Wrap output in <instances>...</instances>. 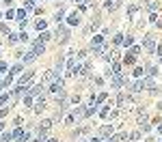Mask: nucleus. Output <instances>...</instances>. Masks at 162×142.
<instances>
[{"label": "nucleus", "instance_id": "obj_28", "mask_svg": "<svg viewBox=\"0 0 162 142\" xmlns=\"http://www.w3.org/2000/svg\"><path fill=\"white\" fill-rule=\"evenodd\" d=\"M134 60H136V56H132V54H130V56H125V63H130V65H132Z\"/></svg>", "mask_w": 162, "mask_h": 142}, {"label": "nucleus", "instance_id": "obj_8", "mask_svg": "<svg viewBox=\"0 0 162 142\" xmlns=\"http://www.w3.org/2000/svg\"><path fill=\"white\" fill-rule=\"evenodd\" d=\"M30 80H33V71H28L26 75H22V78H20V86H28Z\"/></svg>", "mask_w": 162, "mask_h": 142}, {"label": "nucleus", "instance_id": "obj_25", "mask_svg": "<svg viewBox=\"0 0 162 142\" xmlns=\"http://www.w3.org/2000/svg\"><path fill=\"white\" fill-rule=\"evenodd\" d=\"M35 26H37V30H43V28H45V20H39Z\"/></svg>", "mask_w": 162, "mask_h": 142}, {"label": "nucleus", "instance_id": "obj_19", "mask_svg": "<svg viewBox=\"0 0 162 142\" xmlns=\"http://www.w3.org/2000/svg\"><path fill=\"white\" fill-rule=\"evenodd\" d=\"M9 99H11V95H9V93H2V95H0V106H2V103H7Z\"/></svg>", "mask_w": 162, "mask_h": 142}, {"label": "nucleus", "instance_id": "obj_21", "mask_svg": "<svg viewBox=\"0 0 162 142\" xmlns=\"http://www.w3.org/2000/svg\"><path fill=\"white\" fill-rule=\"evenodd\" d=\"M136 11H138V5H130V9H128V13H130V15H132V17H134V15H136Z\"/></svg>", "mask_w": 162, "mask_h": 142}, {"label": "nucleus", "instance_id": "obj_14", "mask_svg": "<svg viewBox=\"0 0 162 142\" xmlns=\"http://www.w3.org/2000/svg\"><path fill=\"white\" fill-rule=\"evenodd\" d=\"M41 90H43V84H35V86L30 88V93H28V95H30V97H33V95H39Z\"/></svg>", "mask_w": 162, "mask_h": 142}, {"label": "nucleus", "instance_id": "obj_31", "mask_svg": "<svg viewBox=\"0 0 162 142\" xmlns=\"http://www.w3.org/2000/svg\"><path fill=\"white\" fill-rule=\"evenodd\" d=\"M123 45H132V37H125V39H123Z\"/></svg>", "mask_w": 162, "mask_h": 142}, {"label": "nucleus", "instance_id": "obj_32", "mask_svg": "<svg viewBox=\"0 0 162 142\" xmlns=\"http://www.w3.org/2000/svg\"><path fill=\"white\" fill-rule=\"evenodd\" d=\"M102 101H106V95H99V97L95 99V103H102Z\"/></svg>", "mask_w": 162, "mask_h": 142}, {"label": "nucleus", "instance_id": "obj_15", "mask_svg": "<svg viewBox=\"0 0 162 142\" xmlns=\"http://www.w3.org/2000/svg\"><path fill=\"white\" fill-rule=\"evenodd\" d=\"M117 106H119V108H125V95H123V93L117 95Z\"/></svg>", "mask_w": 162, "mask_h": 142}, {"label": "nucleus", "instance_id": "obj_1", "mask_svg": "<svg viewBox=\"0 0 162 142\" xmlns=\"http://www.w3.org/2000/svg\"><path fill=\"white\" fill-rule=\"evenodd\" d=\"M56 41H59V43H67L69 41V30L65 28V26H61V24H59V28H56Z\"/></svg>", "mask_w": 162, "mask_h": 142}, {"label": "nucleus", "instance_id": "obj_35", "mask_svg": "<svg viewBox=\"0 0 162 142\" xmlns=\"http://www.w3.org/2000/svg\"><path fill=\"white\" fill-rule=\"evenodd\" d=\"M7 69V63H0V71H5Z\"/></svg>", "mask_w": 162, "mask_h": 142}, {"label": "nucleus", "instance_id": "obj_30", "mask_svg": "<svg viewBox=\"0 0 162 142\" xmlns=\"http://www.w3.org/2000/svg\"><path fill=\"white\" fill-rule=\"evenodd\" d=\"M115 43H123V34H117V37H115Z\"/></svg>", "mask_w": 162, "mask_h": 142}, {"label": "nucleus", "instance_id": "obj_11", "mask_svg": "<svg viewBox=\"0 0 162 142\" xmlns=\"http://www.w3.org/2000/svg\"><path fill=\"white\" fill-rule=\"evenodd\" d=\"M104 7H106L108 11H115L119 7V0H106V5H104Z\"/></svg>", "mask_w": 162, "mask_h": 142}, {"label": "nucleus", "instance_id": "obj_10", "mask_svg": "<svg viewBox=\"0 0 162 142\" xmlns=\"http://www.w3.org/2000/svg\"><path fill=\"white\" fill-rule=\"evenodd\" d=\"M89 131H91V127H82V129H76V133H74V140H78L80 136H87Z\"/></svg>", "mask_w": 162, "mask_h": 142}, {"label": "nucleus", "instance_id": "obj_17", "mask_svg": "<svg viewBox=\"0 0 162 142\" xmlns=\"http://www.w3.org/2000/svg\"><path fill=\"white\" fill-rule=\"evenodd\" d=\"M147 9L149 11H156L158 9V2H156V0H147Z\"/></svg>", "mask_w": 162, "mask_h": 142}, {"label": "nucleus", "instance_id": "obj_34", "mask_svg": "<svg viewBox=\"0 0 162 142\" xmlns=\"http://www.w3.org/2000/svg\"><path fill=\"white\" fill-rule=\"evenodd\" d=\"M156 54H158V56L162 58V45H160V48H156Z\"/></svg>", "mask_w": 162, "mask_h": 142}, {"label": "nucleus", "instance_id": "obj_23", "mask_svg": "<svg viewBox=\"0 0 162 142\" xmlns=\"http://www.w3.org/2000/svg\"><path fill=\"white\" fill-rule=\"evenodd\" d=\"M147 75H151V78H156V75H158V67H149Z\"/></svg>", "mask_w": 162, "mask_h": 142}, {"label": "nucleus", "instance_id": "obj_2", "mask_svg": "<svg viewBox=\"0 0 162 142\" xmlns=\"http://www.w3.org/2000/svg\"><path fill=\"white\" fill-rule=\"evenodd\" d=\"M125 82H128V80H125V75H121V73H115V78H113V84H110V86H113V88H121Z\"/></svg>", "mask_w": 162, "mask_h": 142}, {"label": "nucleus", "instance_id": "obj_37", "mask_svg": "<svg viewBox=\"0 0 162 142\" xmlns=\"http://www.w3.org/2000/svg\"><path fill=\"white\" fill-rule=\"evenodd\" d=\"M48 142H59V140H56V138H50V140Z\"/></svg>", "mask_w": 162, "mask_h": 142}, {"label": "nucleus", "instance_id": "obj_9", "mask_svg": "<svg viewBox=\"0 0 162 142\" xmlns=\"http://www.w3.org/2000/svg\"><path fill=\"white\" fill-rule=\"evenodd\" d=\"M110 133H113V125H104V127L99 129V136H102V138L110 136Z\"/></svg>", "mask_w": 162, "mask_h": 142}, {"label": "nucleus", "instance_id": "obj_16", "mask_svg": "<svg viewBox=\"0 0 162 142\" xmlns=\"http://www.w3.org/2000/svg\"><path fill=\"white\" fill-rule=\"evenodd\" d=\"M11 140H13V133H9V131L0 136V142H11Z\"/></svg>", "mask_w": 162, "mask_h": 142}, {"label": "nucleus", "instance_id": "obj_29", "mask_svg": "<svg viewBox=\"0 0 162 142\" xmlns=\"http://www.w3.org/2000/svg\"><path fill=\"white\" fill-rule=\"evenodd\" d=\"M35 7V0H26V9H33Z\"/></svg>", "mask_w": 162, "mask_h": 142}, {"label": "nucleus", "instance_id": "obj_13", "mask_svg": "<svg viewBox=\"0 0 162 142\" xmlns=\"http://www.w3.org/2000/svg\"><path fill=\"white\" fill-rule=\"evenodd\" d=\"M143 88H145V82H143V80H141V82H136V84H132V88H130V90H132V93H141Z\"/></svg>", "mask_w": 162, "mask_h": 142}, {"label": "nucleus", "instance_id": "obj_27", "mask_svg": "<svg viewBox=\"0 0 162 142\" xmlns=\"http://www.w3.org/2000/svg\"><path fill=\"white\" fill-rule=\"evenodd\" d=\"M87 54H89L87 50H80V52H78V58H87Z\"/></svg>", "mask_w": 162, "mask_h": 142}, {"label": "nucleus", "instance_id": "obj_24", "mask_svg": "<svg viewBox=\"0 0 162 142\" xmlns=\"http://www.w3.org/2000/svg\"><path fill=\"white\" fill-rule=\"evenodd\" d=\"M20 41V34H9V43H17Z\"/></svg>", "mask_w": 162, "mask_h": 142}, {"label": "nucleus", "instance_id": "obj_39", "mask_svg": "<svg viewBox=\"0 0 162 142\" xmlns=\"http://www.w3.org/2000/svg\"><path fill=\"white\" fill-rule=\"evenodd\" d=\"M28 142H39V138H35V140H28Z\"/></svg>", "mask_w": 162, "mask_h": 142}, {"label": "nucleus", "instance_id": "obj_38", "mask_svg": "<svg viewBox=\"0 0 162 142\" xmlns=\"http://www.w3.org/2000/svg\"><path fill=\"white\" fill-rule=\"evenodd\" d=\"M158 110H162V101H160V103H158Z\"/></svg>", "mask_w": 162, "mask_h": 142}, {"label": "nucleus", "instance_id": "obj_12", "mask_svg": "<svg viewBox=\"0 0 162 142\" xmlns=\"http://www.w3.org/2000/svg\"><path fill=\"white\" fill-rule=\"evenodd\" d=\"M50 127H52V121H50V118H45V121H41V125H39V131H48Z\"/></svg>", "mask_w": 162, "mask_h": 142}, {"label": "nucleus", "instance_id": "obj_7", "mask_svg": "<svg viewBox=\"0 0 162 142\" xmlns=\"http://www.w3.org/2000/svg\"><path fill=\"white\" fill-rule=\"evenodd\" d=\"M67 22H69L71 26H78V24H80V13H71V15L67 17Z\"/></svg>", "mask_w": 162, "mask_h": 142}, {"label": "nucleus", "instance_id": "obj_22", "mask_svg": "<svg viewBox=\"0 0 162 142\" xmlns=\"http://www.w3.org/2000/svg\"><path fill=\"white\" fill-rule=\"evenodd\" d=\"M22 71V65H15V67H11V75H17Z\"/></svg>", "mask_w": 162, "mask_h": 142}, {"label": "nucleus", "instance_id": "obj_4", "mask_svg": "<svg viewBox=\"0 0 162 142\" xmlns=\"http://www.w3.org/2000/svg\"><path fill=\"white\" fill-rule=\"evenodd\" d=\"M35 58H37V54H35V52H33V50H30V52H26V54H20V60H22V63H33V60Z\"/></svg>", "mask_w": 162, "mask_h": 142}, {"label": "nucleus", "instance_id": "obj_20", "mask_svg": "<svg viewBox=\"0 0 162 142\" xmlns=\"http://www.w3.org/2000/svg\"><path fill=\"white\" fill-rule=\"evenodd\" d=\"M50 39H52V34H50V32H41V37H39V41H43V43H45V41H50Z\"/></svg>", "mask_w": 162, "mask_h": 142}, {"label": "nucleus", "instance_id": "obj_6", "mask_svg": "<svg viewBox=\"0 0 162 142\" xmlns=\"http://www.w3.org/2000/svg\"><path fill=\"white\" fill-rule=\"evenodd\" d=\"M45 108H48V106H45V99H43V97H39V99H37V103H35V112L39 114L41 110H45Z\"/></svg>", "mask_w": 162, "mask_h": 142}, {"label": "nucleus", "instance_id": "obj_36", "mask_svg": "<svg viewBox=\"0 0 162 142\" xmlns=\"http://www.w3.org/2000/svg\"><path fill=\"white\" fill-rule=\"evenodd\" d=\"M89 142H99V138H91V140H89Z\"/></svg>", "mask_w": 162, "mask_h": 142}, {"label": "nucleus", "instance_id": "obj_41", "mask_svg": "<svg viewBox=\"0 0 162 142\" xmlns=\"http://www.w3.org/2000/svg\"><path fill=\"white\" fill-rule=\"evenodd\" d=\"M76 2H78V0H76Z\"/></svg>", "mask_w": 162, "mask_h": 142}, {"label": "nucleus", "instance_id": "obj_5", "mask_svg": "<svg viewBox=\"0 0 162 142\" xmlns=\"http://www.w3.org/2000/svg\"><path fill=\"white\" fill-rule=\"evenodd\" d=\"M145 50L147 52H156V41H153V37H145Z\"/></svg>", "mask_w": 162, "mask_h": 142}, {"label": "nucleus", "instance_id": "obj_33", "mask_svg": "<svg viewBox=\"0 0 162 142\" xmlns=\"http://www.w3.org/2000/svg\"><path fill=\"white\" fill-rule=\"evenodd\" d=\"M130 138H132V140H134V142H136V140H138V138H141V133H138V131H134V133H132V136H130Z\"/></svg>", "mask_w": 162, "mask_h": 142}, {"label": "nucleus", "instance_id": "obj_3", "mask_svg": "<svg viewBox=\"0 0 162 142\" xmlns=\"http://www.w3.org/2000/svg\"><path fill=\"white\" fill-rule=\"evenodd\" d=\"M33 52H35L37 56H41V54H43V52H45V45H43V41H39V39L35 41V43H33Z\"/></svg>", "mask_w": 162, "mask_h": 142}, {"label": "nucleus", "instance_id": "obj_18", "mask_svg": "<svg viewBox=\"0 0 162 142\" xmlns=\"http://www.w3.org/2000/svg\"><path fill=\"white\" fill-rule=\"evenodd\" d=\"M125 138V133H119V136H113L110 140H104V142H119V140H123Z\"/></svg>", "mask_w": 162, "mask_h": 142}, {"label": "nucleus", "instance_id": "obj_40", "mask_svg": "<svg viewBox=\"0 0 162 142\" xmlns=\"http://www.w3.org/2000/svg\"><path fill=\"white\" fill-rule=\"evenodd\" d=\"M2 127H5V125H2V123H0V131H2Z\"/></svg>", "mask_w": 162, "mask_h": 142}, {"label": "nucleus", "instance_id": "obj_42", "mask_svg": "<svg viewBox=\"0 0 162 142\" xmlns=\"http://www.w3.org/2000/svg\"><path fill=\"white\" fill-rule=\"evenodd\" d=\"M160 60H162V58H160Z\"/></svg>", "mask_w": 162, "mask_h": 142}, {"label": "nucleus", "instance_id": "obj_26", "mask_svg": "<svg viewBox=\"0 0 162 142\" xmlns=\"http://www.w3.org/2000/svg\"><path fill=\"white\" fill-rule=\"evenodd\" d=\"M63 15H65V13H63V9H61V11H59V13L54 15V20H56V24H59V22H61V20H63Z\"/></svg>", "mask_w": 162, "mask_h": 142}]
</instances>
